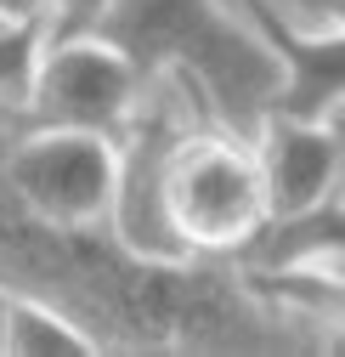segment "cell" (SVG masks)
I'll return each mask as SVG.
<instances>
[{"mask_svg": "<svg viewBox=\"0 0 345 357\" xmlns=\"http://www.w3.org/2000/svg\"><path fill=\"white\" fill-rule=\"evenodd\" d=\"M249 148L261 165L266 215H289L339 193V119H300L266 108Z\"/></svg>", "mask_w": 345, "mask_h": 357, "instance_id": "8992f818", "label": "cell"}, {"mask_svg": "<svg viewBox=\"0 0 345 357\" xmlns=\"http://www.w3.org/2000/svg\"><path fill=\"white\" fill-rule=\"evenodd\" d=\"M136 97H142V74L131 68V57L119 46H108L91 29L51 34L40 46L29 97H23L12 130L74 125V130H102V137L119 142L131 114H136Z\"/></svg>", "mask_w": 345, "mask_h": 357, "instance_id": "277c9868", "label": "cell"}, {"mask_svg": "<svg viewBox=\"0 0 345 357\" xmlns=\"http://www.w3.org/2000/svg\"><path fill=\"white\" fill-rule=\"evenodd\" d=\"M74 29H91L119 46L142 79H182L198 108L243 142L255 137L283 79L266 40L221 0H97Z\"/></svg>", "mask_w": 345, "mask_h": 357, "instance_id": "6da1fadb", "label": "cell"}, {"mask_svg": "<svg viewBox=\"0 0 345 357\" xmlns=\"http://www.w3.org/2000/svg\"><path fill=\"white\" fill-rule=\"evenodd\" d=\"M0 23H6V12H0Z\"/></svg>", "mask_w": 345, "mask_h": 357, "instance_id": "8fae6325", "label": "cell"}, {"mask_svg": "<svg viewBox=\"0 0 345 357\" xmlns=\"http://www.w3.org/2000/svg\"><path fill=\"white\" fill-rule=\"evenodd\" d=\"M0 351L6 357H91L102 351L63 306L40 295H12L6 289V318H0Z\"/></svg>", "mask_w": 345, "mask_h": 357, "instance_id": "ba28073f", "label": "cell"}, {"mask_svg": "<svg viewBox=\"0 0 345 357\" xmlns=\"http://www.w3.org/2000/svg\"><path fill=\"white\" fill-rule=\"evenodd\" d=\"M113 188H119V142L102 130L34 125L12 130L0 153V199L29 227L57 238H113Z\"/></svg>", "mask_w": 345, "mask_h": 357, "instance_id": "3957f363", "label": "cell"}, {"mask_svg": "<svg viewBox=\"0 0 345 357\" xmlns=\"http://www.w3.org/2000/svg\"><path fill=\"white\" fill-rule=\"evenodd\" d=\"M159 215L182 261H232L266 221L255 148L215 119L182 125L159 153Z\"/></svg>", "mask_w": 345, "mask_h": 357, "instance_id": "7a4b0ae2", "label": "cell"}, {"mask_svg": "<svg viewBox=\"0 0 345 357\" xmlns=\"http://www.w3.org/2000/svg\"><path fill=\"white\" fill-rule=\"evenodd\" d=\"M97 0H0L6 17H51V34H68Z\"/></svg>", "mask_w": 345, "mask_h": 357, "instance_id": "9c48e42d", "label": "cell"}, {"mask_svg": "<svg viewBox=\"0 0 345 357\" xmlns=\"http://www.w3.org/2000/svg\"><path fill=\"white\" fill-rule=\"evenodd\" d=\"M238 273H323L339 278L345 261V210L339 193L289 210V215H266L243 244H238Z\"/></svg>", "mask_w": 345, "mask_h": 357, "instance_id": "52a82bcc", "label": "cell"}, {"mask_svg": "<svg viewBox=\"0 0 345 357\" xmlns=\"http://www.w3.org/2000/svg\"><path fill=\"white\" fill-rule=\"evenodd\" d=\"M0 318H6V289H0Z\"/></svg>", "mask_w": 345, "mask_h": 357, "instance_id": "30bf717a", "label": "cell"}, {"mask_svg": "<svg viewBox=\"0 0 345 357\" xmlns=\"http://www.w3.org/2000/svg\"><path fill=\"white\" fill-rule=\"evenodd\" d=\"M238 17L266 40V52L278 57V114H300V119H339V91H345V34L328 17L317 34L294 29L272 0H232Z\"/></svg>", "mask_w": 345, "mask_h": 357, "instance_id": "5b68a950", "label": "cell"}]
</instances>
